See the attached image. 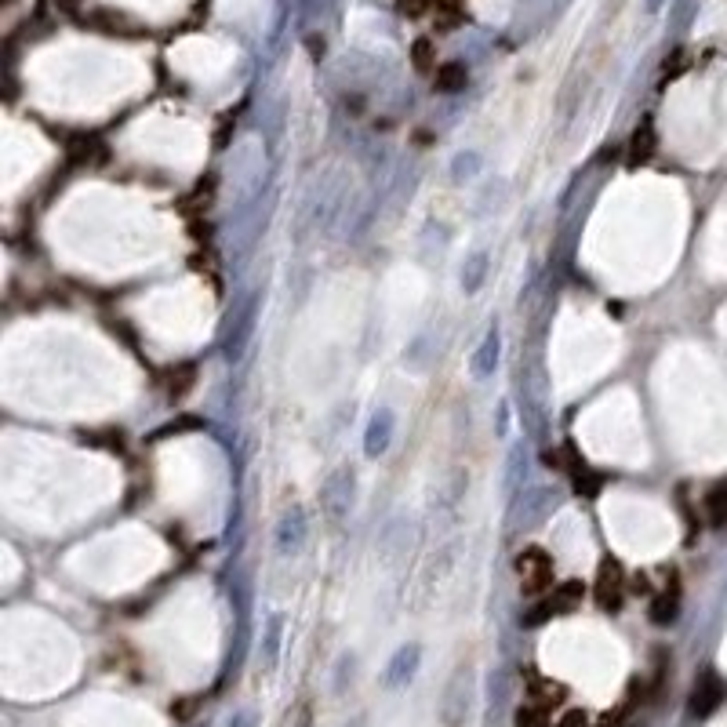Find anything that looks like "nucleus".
Returning <instances> with one entry per match:
<instances>
[{"label": "nucleus", "mask_w": 727, "mask_h": 727, "mask_svg": "<svg viewBox=\"0 0 727 727\" xmlns=\"http://www.w3.org/2000/svg\"><path fill=\"white\" fill-rule=\"evenodd\" d=\"M491 353H498V339H488V346L480 349V364H477L480 375H484V371L491 368Z\"/></svg>", "instance_id": "nucleus-8"}, {"label": "nucleus", "mask_w": 727, "mask_h": 727, "mask_svg": "<svg viewBox=\"0 0 727 727\" xmlns=\"http://www.w3.org/2000/svg\"><path fill=\"white\" fill-rule=\"evenodd\" d=\"M706 520L713 528H727V484H720L706 495Z\"/></svg>", "instance_id": "nucleus-5"}, {"label": "nucleus", "mask_w": 727, "mask_h": 727, "mask_svg": "<svg viewBox=\"0 0 727 727\" xmlns=\"http://www.w3.org/2000/svg\"><path fill=\"white\" fill-rule=\"evenodd\" d=\"M230 727H255V717H251V713H237V717L230 720Z\"/></svg>", "instance_id": "nucleus-10"}, {"label": "nucleus", "mask_w": 727, "mask_h": 727, "mask_svg": "<svg viewBox=\"0 0 727 727\" xmlns=\"http://www.w3.org/2000/svg\"><path fill=\"white\" fill-rule=\"evenodd\" d=\"M520 578H524V586L531 589V593H538V589L546 586V578H549V560H546V553H538V549H531V553H524L520 557Z\"/></svg>", "instance_id": "nucleus-2"}, {"label": "nucleus", "mask_w": 727, "mask_h": 727, "mask_svg": "<svg viewBox=\"0 0 727 727\" xmlns=\"http://www.w3.org/2000/svg\"><path fill=\"white\" fill-rule=\"evenodd\" d=\"M517 727H546V720L538 717L535 709H524V713H520V720H517Z\"/></svg>", "instance_id": "nucleus-9"}, {"label": "nucleus", "mask_w": 727, "mask_h": 727, "mask_svg": "<svg viewBox=\"0 0 727 727\" xmlns=\"http://www.w3.org/2000/svg\"><path fill=\"white\" fill-rule=\"evenodd\" d=\"M400 11H408V15H419V11H422V0H400Z\"/></svg>", "instance_id": "nucleus-11"}, {"label": "nucleus", "mask_w": 727, "mask_h": 727, "mask_svg": "<svg viewBox=\"0 0 727 727\" xmlns=\"http://www.w3.org/2000/svg\"><path fill=\"white\" fill-rule=\"evenodd\" d=\"M462 84H466V66H459V62H448V66H440L437 70L440 91H459Z\"/></svg>", "instance_id": "nucleus-6"}, {"label": "nucleus", "mask_w": 727, "mask_h": 727, "mask_svg": "<svg viewBox=\"0 0 727 727\" xmlns=\"http://www.w3.org/2000/svg\"><path fill=\"white\" fill-rule=\"evenodd\" d=\"M299 727H309V717H302V720H299Z\"/></svg>", "instance_id": "nucleus-12"}, {"label": "nucleus", "mask_w": 727, "mask_h": 727, "mask_svg": "<svg viewBox=\"0 0 727 727\" xmlns=\"http://www.w3.org/2000/svg\"><path fill=\"white\" fill-rule=\"evenodd\" d=\"M720 698H724V688H720L717 677H706L702 684L695 688V698H691V709H695L698 717H706V713H713V709L720 706Z\"/></svg>", "instance_id": "nucleus-4"}, {"label": "nucleus", "mask_w": 727, "mask_h": 727, "mask_svg": "<svg viewBox=\"0 0 727 727\" xmlns=\"http://www.w3.org/2000/svg\"><path fill=\"white\" fill-rule=\"evenodd\" d=\"M415 669H419V648H400L386 669V684L389 688H404L415 677Z\"/></svg>", "instance_id": "nucleus-3"}, {"label": "nucleus", "mask_w": 727, "mask_h": 727, "mask_svg": "<svg viewBox=\"0 0 727 727\" xmlns=\"http://www.w3.org/2000/svg\"><path fill=\"white\" fill-rule=\"evenodd\" d=\"M469 706H473V673H469V666H459L444 698H440V717L448 727H462L469 717Z\"/></svg>", "instance_id": "nucleus-1"}, {"label": "nucleus", "mask_w": 727, "mask_h": 727, "mask_svg": "<svg viewBox=\"0 0 727 727\" xmlns=\"http://www.w3.org/2000/svg\"><path fill=\"white\" fill-rule=\"evenodd\" d=\"M411 55H415V66H419V70H429V66H433V44H429V40H419Z\"/></svg>", "instance_id": "nucleus-7"}]
</instances>
